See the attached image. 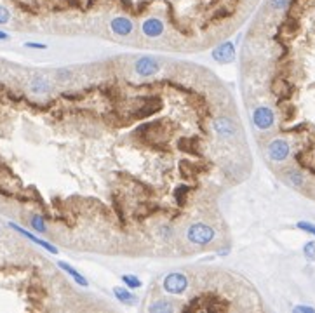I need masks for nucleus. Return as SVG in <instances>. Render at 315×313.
Listing matches in <instances>:
<instances>
[{
    "label": "nucleus",
    "instance_id": "f03ea898",
    "mask_svg": "<svg viewBox=\"0 0 315 313\" xmlns=\"http://www.w3.org/2000/svg\"><path fill=\"white\" fill-rule=\"evenodd\" d=\"M265 155L272 164L277 166H284L291 157V148L289 143L282 138H272L270 141H267L265 145Z\"/></svg>",
    "mask_w": 315,
    "mask_h": 313
},
{
    "label": "nucleus",
    "instance_id": "9b49d317",
    "mask_svg": "<svg viewBox=\"0 0 315 313\" xmlns=\"http://www.w3.org/2000/svg\"><path fill=\"white\" fill-rule=\"evenodd\" d=\"M28 89L32 94L35 96H44L51 91V82H49L47 77L44 75H33L30 79V83H28Z\"/></svg>",
    "mask_w": 315,
    "mask_h": 313
},
{
    "label": "nucleus",
    "instance_id": "1a4fd4ad",
    "mask_svg": "<svg viewBox=\"0 0 315 313\" xmlns=\"http://www.w3.org/2000/svg\"><path fill=\"white\" fill-rule=\"evenodd\" d=\"M141 32L148 39H157L164 33V23L159 18H148L141 23Z\"/></svg>",
    "mask_w": 315,
    "mask_h": 313
},
{
    "label": "nucleus",
    "instance_id": "f3484780",
    "mask_svg": "<svg viewBox=\"0 0 315 313\" xmlns=\"http://www.w3.org/2000/svg\"><path fill=\"white\" fill-rule=\"evenodd\" d=\"M303 254H305V258H307L308 261H314V259H315V240H310V242H307V244H305Z\"/></svg>",
    "mask_w": 315,
    "mask_h": 313
},
{
    "label": "nucleus",
    "instance_id": "4be33fe9",
    "mask_svg": "<svg viewBox=\"0 0 315 313\" xmlns=\"http://www.w3.org/2000/svg\"><path fill=\"white\" fill-rule=\"evenodd\" d=\"M4 40H9V35L5 32H2V30H0V42H4Z\"/></svg>",
    "mask_w": 315,
    "mask_h": 313
},
{
    "label": "nucleus",
    "instance_id": "423d86ee",
    "mask_svg": "<svg viewBox=\"0 0 315 313\" xmlns=\"http://www.w3.org/2000/svg\"><path fill=\"white\" fill-rule=\"evenodd\" d=\"M160 70V61L152 56H141L134 63V72L140 77H152L159 73Z\"/></svg>",
    "mask_w": 315,
    "mask_h": 313
},
{
    "label": "nucleus",
    "instance_id": "aec40b11",
    "mask_svg": "<svg viewBox=\"0 0 315 313\" xmlns=\"http://www.w3.org/2000/svg\"><path fill=\"white\" fill-rule=\"evenodd\" d=\"M24 47H28V49H40V51H42V49H47V45L42 44V42H26V44H24Z\"/></svg>",
    "mask_w": 315,
    "mask_h": 313
},
{
    "label": "nucleus",
    "instance_id": "6e6552de",
    "mask_svg": "<svg viewBox=\"0 0 315 313\" xmlns=\"http://www.w3.org/2000/svg\"><path fill=\"white\" fill-rule=\"evenodd\" d=\"M9 226H11L12 230H16L18 233H21L23 237H26L28 240H32L33 244H37V246H40L42 249H45L47 252H51V254H58V247L56 246H52V244H49L47 240H42V238H39L37 235H33V233H30L28 230H24V228H21L20 225H16V223H9Z\"/></svg>",
    "mask_w": 315,
    "mask_h": 313
},
{
    "label": "nucleus",
    "instance_id": "9d476101",
    "mask_svg": "<svg viewBox=\"0 0 315 313\" xmlns=\"http://www.w3.org/2000/svg\"><path fill=\"white\" fill-rule=\"evenodd\" d=\"M212 60L218 61V63H231L235 60V47L231 42H225L220 47H216L212 51Z\"/></svg>",
    "mask_w": 315,
    "mask_h": 313
},
{
    "label": "nucleus",
    "instance_id": "dca6fc26",
    "mask_svg": "<svg viewBox=\"0 0 315 313\" xmlns=\"http://www.w3.org/2000/svg\"><path fill=\"white\" fill-rule=\"evenodd\" d=\"M122 282L127 286V289H140L143 286V282L136 277V275H122Z\"/></svg>",
    "mask_w": 315,
    "mask_h": 313
},
{
    "label": "nucleus",
    "instance_id": "a211bd4d",
    "mask_svg": "<svg viewBox=\"0 0 315 313\" xmlns=\"http://www.w3.org/2000/svg\"><path fill=\"white\" fill-rule=\"evenodd\" d=\"M9 20H11V12L5 5L0 4V24H7Z\"/></svg>",
    "mask_w": 315,
    "mask_h": 313
},
{
    "label": "nucleus",
    "instance_id": "4468645a",
    "mask_svg": "<svg viewBox=\"0 0 315 313\" xmlns=\"http://www.w3.org/2000/svg\"><path fill=\"white\" fill-rule=\"evenodd\" d=\"M113 294L122 305L134 306L138 305V297L131 292V289H124V287H113Z\"/></svg>",
    "mask_w": 315,
    "mask_h": 313
},
{
    "label": "nucleus",
    "instance_id": "20e7f679",
    "mask_svg": "<svg viewBox=\"0 0 315 313\" xmlns=\"http://www.w3.org/2000/svg\"><path fill=\"white\" fill-rule=\"evenodd\" d=\"M212 131L223 141H231L239 136V125L233 119L230 117H218V119L212 120Z\"/></svg>",
    "mask_w": 315,
    "mask_h": 313
},
{
    "label": "nucleus",
    "instance_id": "7ed1b4c3",
    "mask_svg": "<svg viewBox=\"0 0 315 313\" xmlns=\"http://www.w3.org/2000/svg\"><path fill=\"white\" fill-rule=\"evenodd\" d=\"M214 238V228L206 225V223H193L187 228V240L193 246H208Z\"/></svg>",
    "mask_w": 315,
    "mask_h": 313
},
{
    "label": "nucleus",
    "instance_id": "39448f33",
    "mask_svg": "<svg viewBox=\"0 0 315 313\" xmlns=\"http://www.w3.org/2000/svg\"><path fill=\"white\" fill-rule=\"evenodd\" d=\"M162 289L169 294H174V296L183 294L188 289V277L185 273H180V271H171L164 277Z\"/></svg>",
    "mask_w": 315,
    "mask_h": 313
},
{
    "label": "nucleus",
    "instance_id": "6ab92c4d",
    "mask_svg": "<svg viewBox=\"0 0 315 313\" xmlns=\"http://www.w3.org/2000/svg\"><path fill=\"white\" fill-rule=\"evenodd\" d=\"M298 228L303 231H308V233L315 235V225H312V223H307V221H299L298 223Z\"/></svg>",
    "mask_w": 315,
    "mask_h": 313
},
{
    "label": "nucleus",
    "instance_id": "412c9836",
    "mask_svg": "<svg viewBox=\"0 0 315 313\" xmlns=\"http://www.w3.org/2000/svg\"><path fill=\"white\" fill-rule=\"evenodd\" d=\"M294 312H308V313H312V312H315V310L310 308V306H296Z\"/></svg>",
    "mask_w": 315,
    "mask_h": 313
},
{
    "label": "nucleus",
    "instance_id": "f8f14e48",
    "mask_svg": "<svg viewBox=\"0 0 315 313\" xmlns=\"http://www.w3.org/2000/svg\"><path fill=\"white\" fill-rule=\"evenodd\" d=\"M58 266H60L61 270H63L64 273H68L70 277L75 280V284L77 286H80V287H87L89 286V282H87V278L84 277V275L80 273V271H77L75 268H73L70 263H66V261H58Z\"/></svg>",
    "mask_w": 315,
    "mask_h": 313
},
{
    "label": "nucleus",
    "instance_id": "ddd939ff",
    "mask_svg": "<svg viewBox=\"0 0 315 313\" xmlns=\"http://www.w3.org/2000/svg\"><path fill=\"white\" fill-rule=\"evenodd\" d=\"M178 306L171 301V299H155L152 305L148 306V312L150 313H169V312H176Z\"/></svg>",
    "mask_w": 315,
    "mask_h": 313
},
{
    "label": "nucleus",
    "instance_id": "0eeeda50",
    "mask_svg": "<svg viewBox=\"0 0 315 313\" xmlns=\"http://www.w3.org/2000/svg\"><path fill=\"white\" fill-rule=\"evenodd\" d=\"M110 28H112V32L119 37H129L132 35L134 32V23H132L129 18H124V16H117L110 21Z\"/></svg>",
    "mask_w": 315,
    "mask_h": 313
},
{
    "label": "nucleus",
    "instance_id": "2eb2a0df",
    "mask_svg": "<svg viewBox=\"0 0 315 313\" xmlns=\"http://www.w3.org/2000/svg\"><path fill=\"white\" fill-rule=\"evenodd\" d=\"M30 225H32V228L37 231V233H45V231H47L45 221L40 214H33L32 218H30Z\"/></svg>",
    "mask_w": 315,
    "mask_h": 313
},
{
    "label": "nucleus",
    "instance_id": "f257e3e1",
    "mask_svg": "<svg viewBox=\"0 0 315 313\" xmlns=\"http://www.w3.org/2000/svg\"><path fill=\"white\" fill-rule=\"evenodd\" d=\"M265 20L291 28L315 40V0H267ZM308 174L315 178V159L305 172V179Z\"/></svg>",
    "mask_w": 315,
    "mask_h": 313
}]
</instances>
